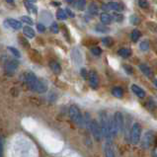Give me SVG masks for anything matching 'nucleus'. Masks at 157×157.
I'll return each instance as SVG.
<instances>
[{
	"label": "nucleus",
	"mask_w": 157,
	"mask_h": 157,
	"mask_svg": "<svg viewBox=\"0 0 157 157\" xmlns=\"http://www.w3.org/2000/svg\"><path fill=\"white\" fill-rule=\"evenodd\" d=\"M115 20H116L117 22H121L124 20V16L121 14H117L115 15Z\"/></svg>",
	"instance_id": "obj_39"
},
{
	"label": "nucleus",
	"mask_w": 157,
	"mask_h": 157,
	"mask_svg": "<svg viewBox=\"0 0 157 157\" xmlns=\"http://www.w3.org/2000/svg\"><path fill=\"white\" fill-rule=\"evenodd\" d=\"M50 67L54 73H56V74H59V73L61 72V67H60V64L56 61H50Z\"/></svg>",
	"instance_id": "obj_19"
},
{
	"label": "nucleus",
	"mask_w": 157,
	"mask_h": 157,
	"mask_svg": "<svg viewBox=\"0 0 157 157\" xmlns=\"http://www.w3.org/2000/svg\"><path fill=\"white\" fill-rule=\"evenodd\" d=\"M25 80H26L27 85L29 86V88H30L31 90H33L37 93H44L47 91V83L43 81V80H40L33 72L26 73Z\"/></svg>",
	"instance_id": "obj_1"
},
{
	"label": "nucleus",
	"mask_w": 157,
	"mask_h": 157,
	"mask_svg": "<svg viewBox=\"0 0 157 157\" xmlns=\"http://www.w3.org/2000/svg\"><path fill=\"white\" fill-rule=\"evenodd\" d=\"M130 37H131V41L136 43V41H137L140 39V37H141V33H140L139 30H133V33H131V35H130Z\"/></svg>",
	"instance_id": "obj_23"
},
{
	"label": "nucleus",
	"mask_w": 157,
	"mask_h": 157,
	"mask_svg": "<svg viewBox=\"0 0 157 157\" xmlns=\"http://www.w3.org/2000/svg\"><path fill=\"white\" fill-rule=\"evenodd\" d=\"M112 19H113V18H112L111 15H109L108 13H102L101 16H100V20L102 22V24H104V25L111 24Z\"/></svg>",
	"instance_id": "obj_20"
},
{
	"label": "nucleus",
	"mask_w": 157,
	"mask_h": 157,
	"mask_svg": "<svg viewBox=\"0 0 157 157\" xmlns=\"http://www.w3.org/2000/svg\"><path fill=\"white\" fill-rule=\"evenodd\" d=\"M149 41H142L141 43L139 44V49L140 50H142V52H147V50H149Z\"/></svg>",
	"instance_id": "obj_26"
},
{
	"label": "nucleus",
	"mask_w": 157,
	"mask_h": 157,
	"mask_svg": "<svg viewBox=\"0 0 157 157\" xmlns=\"http://www.w3.org/2000/svg\"><path fill=\"white\" fill-rule=\"evenodd\" d=\"M88 127H89V129H90L94 138L97 140V141L102 140V138H103V133H102L101 127L99 126V124L97 123V121H96L95 120H91Z\"/></svg>",
	"instance_id": "obj_6"
},
{
	"label": "nucleus",
	"mask_w": 157,
	"mask_h": 157,
	"mask_svg": "<svg viewBox=\"0 0 157 157\" xmlns=\"http://www.w3.org/2000/svg\"><path fill=\"white\" fill-rule=\"evenodd\" d=\"M37 29H38V31L41 32V33H44V32L46 31V27H44V25L41 23H39L37 25Z\"/></svg>",
	"instance_id": "obj_36"
},
{
	"label": "nucleus",
	"mask_w": 157,
	"mask_h": 157,
	"mask_svg": "<svg viewBox=\"0 0 157 157\" xmlns=\"http://www.w3.org/2000/svg\"><path fill=\"white\" fill-rule=\"evenodd\" d=\"M8 50H10L14 56H16V57H20L21 56L20 52H19L17 49H15V47H8Z\"/></svg>",
	"instance_id": "obj_33"
},
{
	"label": "nucleus",
	"mask_w": 157,
	"mask_h": 157,
	"mask_svg": "<svg viewBox=\"0 0 157 157\" xmlns=\"http://www.w3.org/2000/svg\"><path fill=\"white\" fill-rule=\"evenodd\" d=\"M153 157H157V149H155L154 151H153Z\"/></svg>",
	"instance_id": "obj_41"
},
{
	"label": "nucleus",
	"mask_w": 157,
	"mask_h": 157,
	"mask_svg": "<svg viewBox=\"0 0 157 157\" xmlns=\"http://www.w3.org/2000/svg\"><path fill=\"white\" fill-rule=\"evenodd\" d=\"M24 4H25V7H26L27 11L29 12V13H31V14H35V15H36V14L38 13V11H37V7L34 5V3H31V2L25 1V2H24Z\"/></svg>",
	"instance_id": "obj_16"
},
{
	"label": "nucleus",
	"mask_w": 157,
	"mask_h": 157,
	"mask_svg": "<svg viewBox=\"0 0 157 157\" xmlns=\"http://www.w3.org/2000/svg\"><path fill=\"white\" fill-rule=\"evenodd\" d=\"M65 12H66V14H67V16H68V17H71V18H74L75 17V14L73 13V12L70 10L69 8H66L65 9Z\"/></svg>",
	"instance_id": "obj_38"
},
{
	"label": "nucleus",
	"mask_w": 157,
	"mask_h": 157,
	"mask_svg": "<svg viewBox=\"0 0 157 157\" xmlns=\"http://www.w3.org/2000/svg\"><path fill=\"white\" fill-rule=\"evenodd\" d=\"M67 14L66 12L64 10H62V9H59L56 12V18L59 19V20H65V19H67Z\"/></svg>",
	"instance_id": "obj_24"
},
{
	"label": "nucleus",
	"mask_w": 157,
	"mask_h": 157,
	"mask_svg": "<svg viewBox=\"0 0 157 157\" xmlns=\"http://www.w3.org/2000/svg\"><path fill=\"white\" fill-rule=\"evenodd\" d=\"M112 94L117 98H121L124 96V90L121 87H114L112 90Z\"/></svg>",
	"instance_id": "obj_21"
},
{
	"label": "nucleus",
	"mask_w": 157,
	"mask_h": 157,
	"mask_svg": "<svg viewBox=\"0 0 157 157\" xmlns=\"http://www.w3.org/2000/svg\"><path fill=\"white\" fill-rule=\"evenodd\" d=\"M21 20L24 22V23H26L28 25H33L34 24V21L33 19L31 17H28V16H22L21 17Z\"/></svg>",
	"instance_id": "obj_30"
},
{
	"label": "nucleus",
	"mask_w": 157,
	"mask_h": 157,
	"mask_svg": "<svg viewBox=\"0 0 157 157\" xmlns=\"http://www.w3.org/2000/svg\"><path fill=\"white\" fill-rule=\"evenodd\" d=\"M23 33L27 38H29V39H33V38L35 37V35H36L35 34L34 29L29 27V26H26V27L23 28Z\"/></svg>",
	"instance_id": "obj_17"
},
{
	"label": "nucleus",
	"mask_w": 157,
	"mask_h": 157,
	"mask_svg": "<svg viewBox=\"0 0 157 157\" xmlns=\"http://www.w3.org/2000/svg\"><path fill=\"white\" fill-rule=\"evenodd\" d=\"M123 67H124V71H126L127 74L131 75V74L133 73V67H131L130 65H129V64H124Z\"/></svg>",
	"instance_id": "obj_35"
},
{
	"label": "nucleus",
	"mask_w": 157,
	"mask_h": 157,
	"mask_svg": "<svg viewBox=\"0 0 157 157\" xmlns=\"http://www.w3.org/2000/svg\"><path fill=\"white\" fill-rule=\"evenodd\" d=\"M26 1L31 2V3H36V2H37V0H26Z\"/></svg>",
	"instance_id": "obj_42"
},
{
	"label": "nucleus",
	"mask_w": 157,
	"mask_h": 157,
	"mask_svg": "<svg viewBox=\"0 0 157 157\" xmlns=\"http://www.w3.org/2000/svg\"><path fill=\"white\" fill-rule=\"evenodd\" d=\"M18 66H19V62L17 61V60L12 59V60H10V61H8L7 63H6L5 70H6V72H8V73H13L15 70L18 68Z\"/></svg>",
	"instance_id": "obj_11"
},
{
	"label": "nucleus",
	"mask_w": 157,
	"mask_h": 157,
	"mask_svg": "<svg viewBox=\"0 0 157 157\" xmlns=\"http://www.w3.org/2000/svg\"><path fill=\"white\" fill-rule=\"evenodd\" d=\"M100 120H101V130L103 133V136L106 140H112V133H111V118L108 117L106 112H102L100 114Z\"/></svg>",
	"instance_id": "obj_3"
},
{
	"label": "nucleus",
	"mask_w": 157,
	"mask_h": 157,
	"mask_svg": "<svg viewBox=\"0 0 157 157\" xmlns=\"http://www.w3.org/2000/svg\"><path fill=\"white\" fill-rule=\"evenodd\" d=\"M77 9L80 11H83L86 8V0H77Z\"/></svg>",
	"instance_id": "obj_28"
},
{
	"label": "nucleus",
	"mask_w": 157,
	"mask_h": 157,
	"mask_svg": "<svg viewBox=\"0 0 157 157\" xmlns=\"http://www.w3.org/2000/svg\"><path fill=\"white\" fill-rule=\"evenodd\" d=\"M130 21L133 25H138L140 23V19L138 18L137 15H131L130 18Z\"/></svg>",
	"instance_id": "obj_29"
},
{
	"label": "nucleus",
	"mask_w": 157,
	"mask_h": 157,
	"mask_svg": "<svg viewBox=\"0 0 157 157\" xmlns=\"http://www.w3.org/2000/svg\"><path fill=\"white\" fill-rule=\"evenodd\" d=\"M65 1L67 3H73V2H74V0H65Z\"/></svg>",
	"instance_id": "obj_43"
},
{
	"label": "nucleus",
	"mask_w": 157,
	"mask_h": 157,
	"mask_svg": "<svg viewBox=\"0 0 157 157\" xmlns=\"http://www.w3.org/2000/svg\"><path fill=\"white\" fill-rule=\"evenodd\" d=\"M88 12L92 17L94 16H97L98 15V12H99V8H98V5L96 4L95 2H91L90 4L88 6Z\"/></svg>",
	"instance_id": "obj_15"
},
{
	"label": "nucleus",
	"mask_w": 157,
	"mask_h": 157,
	"mask_svg": "<svg viewBox=\"0 0 157 157\" xmlns=\"http://www.w3.org/2000/svg\"><path fill=\"white\" fill-rule=\"evenodd\" d=\"M152 139H153V133L151 131H146L143 136V138H142V143L141 145L144 148H148V147L151 145L152 143Z\"/></svg>",
	"instance_id": "obj_9"
},
{
	"label": "nucleus",
	"mask_w": 157,
	"mask_h": 157,
	"mask_svg": "<svg viewBox=\"0 0 157 157\" xmlns=\"http://www.w3.org/2000/svg\"><path fill=\"white\" fill-rule=\"evenodd\" d=\"M88 80L90 83V86L93 89H97L99 86V76L97 72L94 70H90L88 73Z\"/></svg>",
	"instance_id": "obj_7"
},
{
	"label": "nucleus",
	"mask_w": 157,
	"mask_h": 157,
	"mask_svg": "<svg viewBox=\"0 0 157 157\" xmlns=\"http://www.w3.org/2000/svg\"><path fill=\"white\" fill-rule=\"evenodd\" d=\"M139 69H140V71H141L145 76H147L148 78H152L153 77L152 70H151V68H150L148 65L143 64V63H142V64H139Z\"/></svg>",
	"instance_id": "obj_14"
},
{
	"label": "nucleus",
	"mask_w": 157,
	"mask_h": 157,
	"mask_svg": "<svg viewBox=\"0 0 157 157\" xmlns=\"http://www.w3.org/2000/svg\"><path fill=\"white\" fill-rule=\"evenodd\" d=\"M111 133L112 136L116 137L120 131L124 129V117L121 112H116L113 118H111Z\"/></svg>",
	"instance_id": "obj_2"
},
{
	"label": "nucleus",
	"mask_w": 157,
	"mask_h": 157,
	"mask_svg": "<svg viewBox=\"0 0 157 157\" xmlns=\"http://www.w3.org/2000/svg\"><path fill=\"white\" fill-rule=\"evenodd\" d=\"M154 85H155V87L157 88V79H156V80H154Z\"/></svg>",
	"instance_id": "obj_44"
},
{
	"label": "nucleus",
	"mask_w": 157,
	"mask_h": 157,
	"mask_svg": "<svg viewBox=\"0 0 157 157\" xmlns=\"http://www.w3.org/2000/svg\"><path fill=\"white\" fill-rule=\"evenodd\" d=\"M2 152H3V143H2V138L0 137V157H2Z\"/></svg>",
	"instance_id": "obj_40"
},
{
	"label": "nucleus",
	"mask_w": 157,
	"mask_h": 157,
	"mask_svg": "<svg viewBox=\"0 0 157 157\" xmlns=\"http://www.w3.org/2000/svg\"><path fill=\"white\" fill-rule=\"evenodd\" d=\"M107 5H108L109 10H112V11H120L121 9V6L118 2H109Z\"/></svg>",
	"instance_id": "obj_22"
},
{
	"label": "nucleus",
	"mask_w": 157,
	"mask_h": 157,
	"mask_svg": "<svg viewBox=\"0 0 157 157\" xmlns=\"http://www.w3.org/2000/svg\"><path fill=\"white\" fill-rule=\"evenodd\" d=\"M102 43H103L105 47H112V44H113L114 41L111 37H106V38H104V39H102Z\"/></svg>",
	"instance_id": "obj_27"
},
{
	"label": "nucleus",
	"mask_w": 157,
	"mask_h": 157,
	"mask_svg": "<svg viewBox=\"0 0 157 157\" xmlns=\"http://www.w3.org/2000/svg\"><path fill=\"white\" fill-rule=\"evenodd\" d=\"M71 59L76 65H80L82 63V54L77 47H74L71 52Z\"/></svg>",
	"instance_id": "obj_8"
},
{
	"label": "nucleus",
	"mask_w": 157,
	"mask_h": 157,
	"mask_svg": "<svg viewBox=\"0 0 157 157\" xmlns=\"http://www.w3.org/2000/svg\"><path fill=\"white\" fill-rule=\"evenodd\" d=\"M91 53L94 54L95 56H99L102 54V50L100 49V47H92L91 49Z\"/></svg>",
	"instance_id": "obj_32"
},
{
	"label": "nucleus",
	"mask_w": 157,
	"mask_h": 157,
	"mask_svg": "<svg viewBox=\"0 0 157 157\" xmlns=\"http://www.w3.org/2000/svg\"><path fill=\"white\" fill-rule=\"evenodd\" d=\"M68 114H69L70 118H71V120L74 121L76 124H78V126H82L83 121H84V118H83L81 111H80V109L77 107V106L76 105L70 106V108L68 110Z\"/></svg>",
	"instance_id": "obj_4"
},
{
	"label": "nucleus",
	"mask_w": 157,
	"mask_h": 157,
	"mask_svg": "<svg viewBox=\"0 0 157 157\" xmlns=\"http://www.w3.org/2000/svg\"><path fill=\"white\" fill-rule=\"evenodd\" d=\"M95 30L99 32V33H108V32L110 31V29L106 27L104 24H99L95 27Z\"/></svg>",
	"instance_id": "obj_25"
},
{
	"label": "nucleus",
	"mask_w": 157,
	"mask_h": 157,
	"mask_svg": "<svg viewBox=\"0 0 157 157\" xmlns=\"http://www.w3.org/2000/svg\"><path fill=\"white\" fill-rule=\"evenodd\" d=\"M118 54L124 59H127L131 56V50L130 49H127V47H123V49L118 50Z\"/></svg>",
	"instance_id": "obj_18"
},
{
	"label": "nucleus",
	"mask_w": 157,
	"mask_h": 157,
	"mask_svg": "<svg viewBox=\"0 0 157 157\" xmlns=\"http://www.w3.org/2000/svg\"><path fill=\"white\" fill-rule=\"evenodd\" d=\"M5 23H7L8 26L13 29V30H19V29H21L22 26H23L20 21L16 20V19H12V18L7 19V20L5 21Z\"/></svg>",
	"instance_id": "obj_12"
},
{
	"label": "nucleus",
	"mask_w": 157,
	"mask_h": 157,
	"mask_svg": "<svg viewBox=\"0 0 157 157\" xmlns=\"http://www.w3.org/2000/svg\"><path fill=\"white\" fill-rule=\"evenodd\" d=\"M131 91L133 92V94H136L138 98H144L145 97V91L140 87V86L136 85V84H133L131 85Z\"/></svg>",
	"instance_id": "obj_13"
},
{
	"label": "nucleus",
	"mask_w": 157,
	"mask_h": 157,
	"mask_svg": "<svg viewBox=\"0 0 157 157\" xmlns=\"http://www.w3.org/2000/svg\"><path fill=\"white\" fill-rule=\"evenodd\" d=\"M80 73H81L82 77L84 78V79H88V73H89V72H88L85 68H82L81 71H80Z\"/></svg>",
	"instance_id": "obj_37"
},
{
	"label": "nucleus",
	"mask_w": 157,
	"mask_h": 157,
	"mask_svg": "<svg viewBox=\"0 0 157 157\" xmlns=\"http://www.w3.org/2000/svg\"><path fill=\"white\" fill-rule=\"evenodd\" d=\"M141 126L138 123L133 124V127L130 130V142L133 144H137L139 142L140 137H141Z\"/></svg>",
	"instance_id": "obj_5"
},
{
	"label": "nucleus",
	"mask_w": 157,
	"mask_h": 157,
	"mask_svg": "<svg viewBox=\"0 0 157 157\" xmlns=\"http://www.w3.org/2000/svg\"><path fill=\"white\" fill-rule=\"evenodd\" d=\"M105 157H115V152H114V147L112 140H106L105 143Z\"/></svg>",
	"instance_id": "obj_10"
},
{
	"label": "nucleus",
	"mask_w": 157,
	"mask_h": 157,
	"mask_svg": "<svg viewBox=\"0 0 157 157\" xmlns=\"http://www.w3.org/2000/svg\"><path fill=\"white\" fill-rule=\"evenodd\" d=\"M50 31H52V33L53 34H57L59 32V25H57L56 22H53V23L50 25Z\"/></svg>",
	"instance_id": "obj_31"
},
{
	"label": "nucleus",
	"mask_w": 157,
	"mask_h": 157,
	"mask_svg": "<svg viewBox=\"0 0 157 157\" xmlns=\"http://www.w3.org/2000/svg\"><path fill=\"white\" fill-rule=\"evenodd\" d=\"M138 5H139V7L146 9V8H148L149 3L147 0H138Z\"/></svg>",
	"instance_id": "obj_34"
}]
</instances>
